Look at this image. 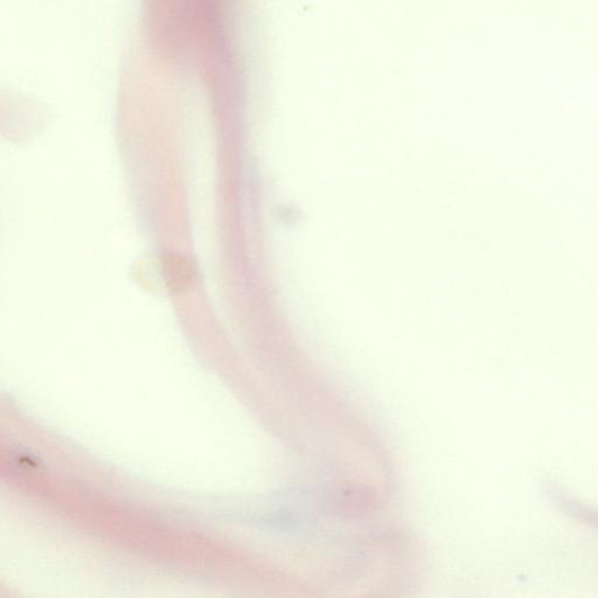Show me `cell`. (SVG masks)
I'll return each instance as SVG.
<instances>
[{
	"instance_id": "6da1fadb",
	"label": "cell",
	"mask_w": 598,
	"mask_h": 598,
	"mask_svg": "<svg viewBox=\"0 0 598 598\" xmlns=\"http://www.w3.org/2000/svg\"><path fill=\"white\" fill-rule=\"evenodd\" d=\"M163 275L172 293H182L195 277V266L191 259L178 254H168L163 257Z\"/></svg>"
}]
</instances>
